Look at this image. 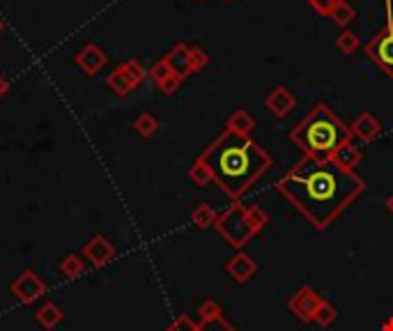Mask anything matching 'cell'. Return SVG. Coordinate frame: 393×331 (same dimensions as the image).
Here are the masks:
<instances>
[{
    "label": "cell",
    "instance_id": "cell-10",
    "mask_svg": "<svg viewBox=\"0 0 393 331\" xmlns=\"http://www.w3.org/2000/svg\"><path fill=\"white\" fill-rule=\"evenodd\" d=\"M83 257H88V262L95 267V269H104L113 262L115 257V246L111 244V239L104 237L102 233H97L90 242L83 246Z\"/></svg>",
    "mask_w": 393,
    "mask_h": 331
},
{
    "label": "cell",
    "instance_id": "cell-37",
    "mask_svg": "<svg viewBox=\"0 0 393 331\" xmlns=\"http://www.w3.org/2000/svg\"><path fill=\"white\" fill-rule=\"evenodd\" d=\"M200 3H205V0H200Z\"/></svg>",
    "mask_w": 393,
    "mask_h": 331
},
{
    "label": "cell",
    "instance_id": "cell-8",
    "mask_svg": "<svg viewBox=\"0 0 393 331\" xmlns=\"http://www.w3.org/2000/svg\"><path fill=\"white\" fill-rule=\"evenodd\" d=\"M319 301H322V297H319L310 285H304V288H299L295 294H292V299L288 301V308L299 322L310 325V322H315V313H317Z\"/></svg>",
    "mask_w": 393,
    "mask_h": 331
},
{
    "label": "cell",
    "instance_id": "cell-20",
    "mask_svg": "<svg viewBox=\"0 0 393 331\" xmlns=\"http://www.w3.org/2000/svg\"><path fill=\"white\" fill-rule=\"evenodd\" d=\"M189 180L194 182L196 187H209V184H214V175L209 170V166L198 156L194 166L189 168Z\"/></svg>",
    "mask_w": 393,
    "mask_h": 331
},
{
    "label": "cell",
    "instance_id": "cell-35",
    "mask_svg": "<svg viewBox=\"0 0 393 331\" xmlns=\"http://www.w3.org/2000/svg\"><path fill=\"white\" fill-rule=\"evenodd\" d=\"M225 3H233V0H225Z\"/></svg>",
    "mask_w": 393,
    "mask_h": 331
},
{
    "label": "cell",
    "instance_id": "cell-13",
    "mask_svg": "<svg viewBox=\"0 0 393 331\" xmlns=\"http://www.w3.org/2000/svg\"><path fill=\"white\" fill-rule=\"evenodd\" d=\"M74 62H76V67L83 69L88 76H95L97 71H102L106 67V62H108V55L99 49L97 44H86L83 49H81L76 55H74Z\"/></svg>",
    "mask_w": 393,
    "mask_h": 331
},
{
    "label": "cell",
    "instance_id": "cell-12",
    "mask_svg": "<svg viewBox=\"0 0 393 331\" xmlns=\"http://www.w3.org/2000/svg\"><path fill=\"white\" fill-rule=\"evenodd\" d=\"M264 106H267V110L274 117L283 120V117H288L292 110H295L297 99L286 86H276L267 97H264Z\"/></svg>",
    "mask_w": 393,
    "mask_h": 331
},
{
    "label": "cell",
    "instance_id": "cell-17",
    "mask_svg": "<svg viewBox=\"0 0 393 331\" xmlns=\"http://www.w3.org/2000/svg\"><path fill=\"white\" fill-rule=\"evenodd\" d=\"M62 318H65V313H62V308L60 306H56V303L53 301H47L44 303V306L35 313V320L40 322V325L44 327V329H56L60 322H62Z\"/></svg>",
    "mask_w": 393,
    "mask_h": 331
},
{
    "label": "cell",
    "instance_id": "cell-11",
    "mask_svg": "<svg viewBox=\"0 0 393 331\" xmlns=\"http://www.w3.org/2000/svg\"><path fill=\"white\" fill-rule=\"evenodd\" d=\"M223 269L235 283H246V281H251L255 274H258V262H255L249 253L237 251L230 260L225 262Z\"/></svg>",
    "mask_w": 393,
    "mask_h": 331
},
{
    "label": "cell",
    "instance_id": "cell-26",
    "mask_svg": "<svg viewBox=\"0 0 393 331\" xmlns=\"http://www.w3.org/2000/svg\"><path fill=\"white\" fill-rule=\"evenodd\" d=\"M170 74H172V71H170V67H168V62L161 58V60H157V62H154L152 67H150L148 76H150V79H152V81H154V83H157V86H159V83H161L163 79H168Z\"/></svg>",
    "mask_w": 393,
    "mask_h": 331
},
{
    "label": "cell",
    "instance_id": "cell-22",
    "mask_svg": "<svg viewBox=\"0 0 393 331\" xmlns=\"http://www.w3.org/2000/svg\"><path fill=\"white\" fill-rule=\"evenodd\" d=\"M354 7L347 3V0H341V3H334V9H332V14H329V18L336 23V25H341V28H347L352 21H354Z\"/></svg>",
    "mask_w": 393,
    "mask_h": 331
},
{
    "label": "cell",
    "instance_id": "cell-21",
    "mask_svg": "<svg viewBox=\"0 0 393 331\" xmlns=\"http://www.w3.org/2000/svg\"><path fill=\"white\" fill-rule=\"evenodd\" d=\"M83 272H86V262L81 260L78 255H65L62 257V262H60V274L65 276V279H69V281H76V279H81V276H83Z\"/></svg>",
    "mask_w": 393,
    "mask_h": 331
},
{
    "label": "cell",
    "instance_id": "cell-15",
    "mask_svg": "<svg viewBox=\"0 0 393 331\" xmlns=\"http://www.w3.org/2000/svg\"><path fill=\"white\" fill-rule=\"evenodd\" d=\"M163 60L168 62V67L172 74H177V76L187 79L189 74H194V69H191V46L187 44H175L172 49L163 55Z\"/></svg>",
    "mask_w": 393,
    "mask_h": 331
},
{
    "label": "cell",
    "instance_id": "cell-33",
    "mask_svg": "<svg viewBox=\"0 0 393 331\" xmlns=\"http://www.w3.org/2000/svg\"><path fill=\"white\" fill-rule=\"evenodd\" d=\"M3 30H5V23H3V18H0V35H3Z\"/></svg>",
    "mask_w": 393,
    "mask_h": 331
},
{
    "label": "cell",
    "instance_id": "cell-25",
    "mask_svg": "<svg viewBox=\"0 0 393 331\" xmlns=\"http://www.w3.org/2000/svg\"><path fill=\"white\" fill-rule=\"evenodd\" d=\"M338 318V308L334 306L332 301H327L322 299L319 301V306H317V313H315V322L319 327H329V325H334Z\"/></svg>",
    "mask_w": 393,
    "mask_h": 331
},
{
    "label": "cell",
    "instance_id": "cell-3",
    "mask_svg": "<svg viewBox=\"0 0 393 331\" xmlns=\"http://www.w3.org/2000/svg\"><path fill=\"white\" fill-rule=\"evenodd\" d=\"M290 141L310 159H329L343 143L352 141L350 124H345L329 104H315L304 120L292 127Z\"/></svg>",
    "mask_w": 393,
    "mask_h": 331
},
{
    "label": "cell",
    "instance_id": "cell-1",
    "mask_svg": "<svg viewBox=\"0 0 393 331\" xmlns=\"http://www.w3.org/2000/svg\"><path fill=\"white\" fill-rule=\"evenodd\" d=\"M276 191L315 230L334 226L343 211L363 196L365 180L329 159H301L276 182Z\"/></svg>",
    "mask_w": 393,
    "mask_h": 331
},
{
    "label": "cell",
    "instance_id": "cell-7",
    "mask_svg": "<svg viewBox=\"0 0 393 331\" xmlns=\"http://www.w3.org/2000/svg\"><path fill=\"white\" fill-rule=\"evenodd\" d=\"M12 294H14L16 301L30 306V303H35L47 294V283L40 279L37 272L25 269V272H21L19 276H16V281L12 283Z\"/></svg>",
    "mask_w": 393,
    "mask_h": 331
},
{
    "label": "cell",
    "instance_id": "cell-23",
    "mask_svg": "<svg viewBox=\"0 0 393 331\" xmlns=\"http://www.w3.org/2000/svg\"><path fill=\"white\" fill-rule=\"evenodd\" d=\"M134 129H136V134L143 136V138H150L157 134V129H159V120L154 117L152 113H141L139 117L134 120Z\"/></svg>",
    "mask_w": 393,
    "mask_h": 331
},
{
    "label": "cell",
    "instance_id": "cell-19",
    "mask_svg": "<svg viewBox=\"0 0 393 331\" xmlns=\"http://www.w3.org/2000/svg\"><path fill=\"white\" fill-rule=\"evenodd\" d=\"M216 219H218V214L214 211V207L207 205V202H200V205L191 211V223H194L196 228H200V230L212 228L216 223Z\"/></svg>",
    "mask_w": 393,
    "mask_h": 331
},
{
    "label": "cell",
    "instance_id": "cell-9",
    "mask_svg": "<svg viewBox=\"0 0 393 331\" xmlns=\"http://www.w3.org/2000/svg\"><path fill=\"white\" fill-rule=\"evenodd\" d=\"M198 315H200V320L196 322L198 331H237V327L223 318V310L216 299H205L200 303Z\"/></svg>",
    "mask_w": 393,
    "mask_h": 331
},
{
    "label": "cell",
    "instance_id": "cell-6",
    "mask_svg": "<svg viewBox=\"0 0 393 331\" xmlns=\"http://www.w3.org/2000/svg\"><path fill=\"white\" fill-rule=\"evenodd\" d=\"M145 76H148L145 67L139 60L131 58V60L122 62L120 67H115L111 74H108L106 86L111 88L117 97H127L129 92H134L136 88L141 86V83L145 81Z\"/></svg>",
    "mask_w": 393,
    "mask_h": 331
},
{
    "label": "cell",
    "instance_id": "cell-24",
    "mask_svg": "<svg viewBox=\"0 0 393 331\" xmlns=\"http://www.w3.org/2000/svg\"><path fill=\"white\" fill-rule=\"evenodd\" d=\"M359 46H361L359 37H356V33L347 30V28H343V33L336 37V49L341 51V53H345V55L356 53V49H359Z\"/></svg>",
    "mask_w": 393,
    "mask_h": 331
},
{
    "label": "cell",
    "instance_id": "cell-16",
    "mask_svg": "<svg viewBox=\"0 0 393 331\" xmlns=\"http://www.w3.org/2000/svg\"><path fill=\"white\" fill-rule=\"evenodd\" d=\"M361 150L359 147H356L352 141H347V143H343L341 147H338V150L334 152V156L332 159L338 163V166H343V168H347V170H354L356 166L361 163Z\"/></svg>",
    "mask_w": 393,
    "mask_h": 331
},
{
    "label": "cell",
    "instance_id": "cell-28",
    "mask_svg": "<svg viewBox=\"0 0 393 331\" xmlns=\"http://www.w3.org/2000/svg\"><path fill=\"white\" fill-rule=\"evenodd\" d=\"M163 331H198V325L189 315H177Z\"/></svg>",
    "mask_w": 393,
    "mask_h": 331
},
{
    "label": "cell",
    "instance_id": "cell-30",
    "mask_svg": "<svg viewBox=\"0 0 393 331\" xmlns=\"http://www.w3.org/2000/svg\"><path fill=\"white\" fill-rule=\"evenodd\" d=\"M7 92H10V81H7L3 74H0V99H3Z\"/></svg>",
    "mask_w": 393,
    "mask_h": 331
},
{
    "label": "cell",
    "instance_id": "cell-4",
    "mask_svg": "<svg viewBox=\"0 0 393 331\" xmlns=\"http://www.w3.org/2000/svg\"><path fill=\"white\" fill-rule=\"evenodd\" d=\"M267 223H269V214L262 207L258 205L246 207L237 200L225 211L218 214L214 228H216V233L225 239V244H230L237 251H242Z\"/></svg>",
    "mask_w": 393,
    "mask_h": 331
},
{
    "label": "cell",
    "instance_id": "cell-14",
    "mask_svg": "<svg viewBox=\"0 0 393 331\" xmlns=\"http://www.w3.org/2000/svg\"><path fill=\"white\" fill-rule=\"evenodd\" d=\"M350 132H352V138H359L361 143H373L375 138L382 136V122L370 113V110H363V113H359L352 120Z\"/></svg>",
    "mask_w": 393,
    "mask_h": 331
},
{
    "label": "cell",
    "instance_id": "cell-18",
    "mask_svg": "<svg viewBox=\"0 0 393 331\" xmlns=\"http://www.w3.org/2000/svg\"><path fill=\"white\" fill-rule=\"evenodd\" d=\"M225 129H230V132L242 134V136H251V132L255 129V117L251 113H246V110H235V113L228 117Z\"/></svg>",
    "mask_w": 393,
    "mask_h": 331
},
{
    "label": "cell",
    "instance_id": "cell-27",
    "mask_svg": "<svg viewBox=\"0 0 393 331\" xmlns=\"http://www.w3.org/2000/svg\"><path fill=\"white\" fill-rule=\"evenodd\" d=\"M207 64H209V55L200 46H191V69H194V74L205 69Z\"/></svg>",
    "mask_w": 393,
    "mask_h": 331
},
{
    "label": "cell",
    "instance_id": "cell-36",
    "mask_svg": "<svg viewBox=\"0 0 393 331\" xmlns=\"http://www.w3.org/2000/svg\"><path fill=\"white\" fill-rule=\"evenodd\" d=\"M334 3H341V0H334Z\"/></svg>",
    "mask_w": 393,
    "mask_h": 331
},
{
    "label": "cell",
    "instance_id": "cell-32",
    "mask_svg": "<svg viewBox=\"0 0 393 331\" xmlns=\"http://www.w3.org/2000/svg\"><path fill=\"white\" fill-rule=\"evenodd\" d=\"M387 209H389L391 214H393V193H391V196L387 198Z\"/></svg>",
    "mask_w": 393,
    "mask_h": 331
},
{
    "label": "cell",
    "instance_id": "cell-5",
    "mask_svg": "<svg viewBox=\"0 0 393 331\" xmlns=\"http://www.w3.org/2000/svg\"><path fill=\"white\" fill-rule=\"evenodd\" d=\"M384 7H387V23H384L382 30L365 44V55H368L389 79H393V7H391V0H384Z\"/></svg>",
    "mask_w": 393,
    "mask_h": 331
},
{
    "label": "cell",
    "instance_id": "cell-31",
    "mask_svg": "<svg viewBox=\"0 0 393 331\" xmlns=\"http://www.w3.org/2000/svg\"><path fill=\"white\" fill-rule=\"evenodd\" d=\"M382 331H393V318H389L387 322L382 325Z\"/></svg>",
    "mask_w": 393,
    "mask_h": 331
},
{
    "label": "cell",
    "instance_id": "cell-34",
    "mask_svg": "<svg viewBox=\"0 0 393 331\" xmlns=\"http://www.w3.org/2000/svg\"><path fill=\"white\" fill-rule=\"evenodd\" d=\"M308 3H310V7H313V5L317 3V0H308Z\"/></svg>",
    "mask_w": 393,
    "mask_h": 331
},
{
    "label": "cell",
    "instance_id": "cell-29",
    "mask_svg": "<svg viewBox=\"0 0 393 331\" xmlns=\"http://www.w3.org/2000/svg\"><path fill=\"white\" fill-rule=\"evenodd\" d=\"M182 81H184V79L177 76V74H170L168 79H163V81L159 83V90L163 92V95H168V97H170V95H175V92L180 90Z\"/></svg>",
    "mask_w": 393,
    "mask_h": 331
},
{
    "label": "cell",
    "instance_id": "cell-2",
    "mask_svg": "<svg viewBox=\"0 0 393 331\" xmlns=\"http://www.w3.org/2000/svg\"><path fill=\"white\" fill-rule=\"evenodd\" d=\"M209 170L214 175V184L235 202L267 173L274 159L271 154L260 147L251 136L235 134L230 129H223L212 143H209L203 154H200Z\"/></svg>",
    "mask_w": 393,
    "mask_h": 331
}]
</instances>
